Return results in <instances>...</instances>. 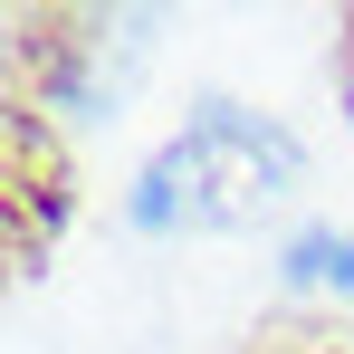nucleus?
<instances>
[{
	"mask_svg": "<svg viewBox=\"0 0 354 354\" xmlns=\"http://www.w3.org/2000/svg\"><path fill=\"white\" fill-rule=\"evenodd\" d=\"M297 153L278 124H249V115H201L182 134L173 153H163V192H153V211H182V221H239V211H259L268 192H288Z\"/></svg>",
	"mask_w": 354,
	"mask_h": 354,
	"instance_id": "obj_1",
	"label": "nucleus"
}]
</instances>
